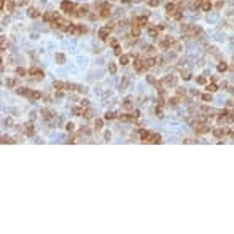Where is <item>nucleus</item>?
Returning a JSON list of instances; mask_svg holds the SVG:
<instances>
[{
	"mask_svg": "<svg viewBox=\"0 0 234 234\" xmlns=\"http://www.w3.org/2000/svg\"><path fill=\"white\" fill-rule=\"evenodd\" d=\"M61 10L65 11L67 14H72V13H73V10H75V5L72 3V2H69V0H64V2L61 3Z\"/></svg>",
	"mask_w": 234,
	"mask_h": 234,
	"instance_id": "1",
	"label": "nucleus"
},
{
	"mask_svg": "<svg viewBox=\"0 0 234 234\" xmlns=\"http://www.w3.org/2000/svg\"><path fill=\"white\" fill-rule=\"evenodd\" d=\"M108 16H110V5L108 3H104L100 7V18H104V19H105V18H108Z\"/></svg>",
	"mask_w": 234,
	"mask_h": 234,
	"instance_id": "2",
	"label": "nucleus"
},
{
	"mask_svg": "<svg viewBox=\"0 0 234 234\" xmlns=\"http://www.w3.org/2000/svg\"><path fill=\"white\" fill-rule=\"evenodd\" d=\"M196 131H197V132H199V134H207L209 132V131H210V126H207V124H204V123H197L196 124Z\"/></svg>",
	"mask_w": 234,
	"mask_h": 234,
	"instance_id": "3",
	"label": "nucleus"
},
{
	"mask_svg": "<svg viewBox=\"0 0 234 234\" xmlns=\"http://www.w3.org/2000/svg\"><path fill=\"white\" fill-rule=\"evenodd\" d=\"M134 69L135 72H143V69H145V61H142V59H135L134 61Z\"/></svg>",
	"mask_w": 234,
	"mask_h": 234,
	"instance_id": "4",
	"label": "nucleus"
},
{
	"mask_svg": "<svg viewBox=\"0 0 234 234\" xmlns=\"http://www.w3.org/2000/svg\"><path fill=\"white\" fill-rule=\"evenodd\" d=\"M29 75H30V76H34V78H37V80H40V78L43 76V72H41L40 69H35V67H32L30 70H29Z\"/></svg>",
	"mask_w": 234,
	"mask_h": 234,
	"instance_id": "5",
	"label": "nucleus"
},
{
	"mask_svg": "<svg viewBox=\"0 0 234 234\" xmlns=\"http://www.w3.org/2000/svg\"><path fill=\"white\" fill-rule=\"evenodd\" d=\"M139 137H140L143 142H148L150 137H151V132H148V131H145V129H140L139 131Z\"/></svg>",
	"mask_w": 234,
	"mask_h": 234,
	"instance_id": "6",
	"label": "nucleus"
},
{
	"mask_svg": "<svg viewBox=\"0 0 234 234\" xmlns=\"http://www.w3.org/2000/svg\"><path fill=\"white\" fill-rule=\"evenodd\" d=\"M24 134H26L27 137H32L34 135V124H30V123L24 124Z\"/></svg>",
	"mask_w": 234,
	"mask_h": 234,
	"instance_id": "7",
	"label": "nucleus"
},
{
	"mask_svg": "<svg viewBox=\"0 0 234 234\" xmlns=\"http://www.w3.org/2000/svg\"><path fill=\"white\" fill-rule=\"evenodd\" d=\"M132 22L137 24V26H147V24H148V19H147V16H140V18H135Z\"/></svg>",
	"mask_w": 234,
	"mask_h": 234,
	"instance_id": "8",
	"label": "nucleus"
},
{
	"mask_svg": "<svg viewBox=\"0 0 234 234\" xmlns=\"http://www.w3.org/2000/svg\"><path fill=\"white\" fill-rule=\"evenodd\" d=\"M163 83H166L167 86H175V83H177V80H175V76H170V75H167L164 80H163Z\"/></svg>",
	"mask_w": 234,
	"mask_h": 234,
	"instance_id": "9",
	"label": "nucleus"
},
{
	"mask_svg": "<svg viewBox=\"0 0 234 234\" xmlns=\"http://www.w3.org/2000/svg\"><path fill=\"white\" fill-rule=\"evenodd\" d=\"M108 34H110V27H108V26L99 29V37H100V38H107V37H108Z\"/></svg>",
	"mask_w": 234,
	"mask_h": 234,
	"instance_id": "10",
	"label": "nucleus"
},
{
	"mask_svg": "<svg viewBox=\"0 0 234 234\" xmlns=\"http://www.w3.org/2000/svg\"><path fill=\"white\" fill-rule=\"evenodd\" d=\"M131 34H132V37H139L140 35V26H137V24H132V27H131Z\"/></svg>",
	"mask_w": 234,
	"mask_h": 234,
	"instance_id": "11",
	"label": "nucleus"
},
{
	"mask_svg": "<svg viewBox=\"0 0 234 234\" xmlns=\"http://www.w3.org/2000/svg\"><path fill=\"white\" fill-rule=\"evenodd\" d=\"M199 8H201L202 11H210V8H212V3L209 2V0H206V2H202V3L199 5Z\"/></svg>",
	"mask_w": 234,
	"mask_h": 234,
	"instance_id": "12",
	"label": "nucleus"
},
{
	"mask_svg": "<svg viewBox=\"0 0 234 234\" xmlns=\"http://www.w3.org/2000/svg\"><path fill=\"white\" fill-rule=\"evenodd\" d=\"M129 56L128 54H121V56H119V64H121V65H128L129 64Z\"/></svg>",
	"mask_w": 234,
	"mask_h": 234,
	"instance_id": "13",
	"label": "nucleus"
},
{
	"mask_svg": "<svg viewBox=\"0 0 234 234\" xmlns=\"http://www.w3.org/2000/svg\"><path fill=\"white\" fill-rule=\"evenodd\" d=\"M150 143H159L161 142V135L159 134H151V137H150Z\"/></svg>",
	"mask_w": 234,
	"mask_h": 234,
	"instance_id": "14",
	"label": "nucleus"
},
{
	"mask_svg": "<svg viewBox=\"0 0 234 234\" xmlns=\"http://www.w3.org/2000/svg\"><path fill=\"white\" fill-rule=\"evenodd\" d=\"M166 10H167V13H169V14L172 16V14H174V13H175V11H177V7H175V5H174V3H167Z\"/></svg>",
	"mask_w": 234,
	"mask_h": 234,
	"instance_id": "15",
	"label": "nucleus"
},
{
	"mask_svg": "<svg viewBox=\"0 0 234 234\" xmlns=\"http://www.w3.org/2000/svg\"><path fill=\"white\" fill-rule=\"evenodd\" d=\"M27 14L30 16V18H38V16H40V13H38V10H37V8H29Z\"/></svg>",
	"mask_w": 234,
	"mask_h": 234,
	"instance_id": "16",
	"label": "nucleus"
},
{
	"mask_svg": "<svg viewBox=\"0 0 234 234\" xmlns=\"http://www.w3.org/2000/svg\"><path fill=\"white\" fill-rule=\"evenodd\" d=\"M41 116H43L45 119H51V118H53V112H50V110L43 108V110H41Z\"/></svg>",
	"mask_w": 234,
	"mask_h": 234,
	"instance_id": "17",
	"label": "nucleus"
},
{
	"mask_svg": "<svg viewBox=\"0 0 234 234\" xmlns=\"http://www.w3.org/2000/svg\"><path fill=\"white\" fill-rule=\"evenodd\" d=\"M64 86H65V85H64L62 81H54V83H53V88H54L56 91H62Z\"/></svg>",
	"mask_w": 234,
	"mask_h": 234,
	"instance_id": "18",
	"label": "nucleus"
},
{
	"mask_svg": "<svg viewBox=\"0 0 234 234\" xmlns=\"http://www.w3.org/2000/svg\"><path fill=\"white\" fill-rule=\"evenodd\" d=\"M75 14L76 16H85V14H88V7H80Z\"/></svg>",
	"mask_w": 234,
	"mask_h": 234,
	"instance_id": "19",
	"label": "nucleus"
},
{
	"mask_svg": "<svg viewBox=\"0 0 234 234\" xmlns=\"http://www.w3.org/2000/svg\"><path fill=\"white\" fill-rule=\"evenodd\" d=\"M72 112H73L75 116H80V115H83V112H85V110H83V107H73Z\"/></svg>",
	"mask_w": 234,
	"mask_h": 234,
	"instance_id": "20",
	"label": "nucleus"
},
{
	"mask_svg": "<svg viewBox=\"0 0 234 234\" xmlns=\"http://www.w3.org/2000/svg\"><path fill=\"white\" fill-rule=\"evenodd\" d=\"M158 62H156V59H153V57H148L147 61H145V67H153V65H156Z\"/></svg>",
	"mask_w": 234,
	"mask_h": 234,
	"instance_id": "21",
	"label": "nucleus"
},
{
	"mask_svg": "<svg viewBox=\"0 0 234 234\" xmlns=\"http://www.w3.org/2000/svg\"><path fill=\"white\" fill-rule=\"evenodd\" d=\"M29 97L34 99V100H38V99L41 97V92H38V91H32L30 94H29Z\"/></svg>",
	"mask_w": 234,
	"mask_h": 234,
	"instance_id": "22",
	"label": "nucleus"
},
{
	"mask_svg": "<svg viewBox=\"0 0 234 234\" xmlns=\"http://www.w3.org/2000/svg\"><path fill=\"white\" fill-rule=\"evenodd\" d=\"M102 124H104V123H102V119H94V129L96 131H99V129H102Z\"/></svg>",
	"mask_w": 234,
	"mask_h": 234,
	"instance_id": "23",
	"label": "nucleus"
},
{
	"mask_svg": "<svg viewBox=\"0 0 234 234\" xmlns=\"http://www.w3.org/2000/svg\"><path fill=\"white\" fill-rule=\"evenodd\" d=\"M83 116H85L86 119L92 118V110H91V108H85V112H83Z\"/></svg>",
	"mask_w": 234,
	"mask_h": 234,
	"instance_id": "24",
	"label": "nucleus"
},
{
	"mask_svg": "<svg viewBox=\"0 0 234 234\" xmlns=\"http://www.w3.org/2000/svg\"><path fill=\"white\" fill-rule=\"evenodd\" d=\"M223 134H225V131H223V129H215V131H213V137H217V139L223 137Z\"/></svg>",
	"mask_w": 234,
	"mask_h": 234,
	"instance_id": "25",
	"label": "nucleus"
},
{
	"mask_svg": "<svg viewBox=\"0 0 234 234\" xmlns=\"http://www.w3.org/2000/svg\"><path fill=\"white\" fill-rule=\"evenodd\" d=\"M217 69H218V72H226L228 70V64L226 62H220Z\"/></svg>",
	"mask_w": 234,
	"mask_h": 234,
	"instance_id": "26",
	"label": "nucleus"
},
{
	"mask_svg": "<svg viewBox=\"0 0 234 234\" xmlns=\"http://www.w3.org/2000/svg\"><path fill=\"white\" fill-rule=\"evenodd\" d=\"M76 88H78V86H76V85H73V83H67V85L64 86V89H67V91H75Z\"/></svg>",
	"mask_w": 234,
	"mask_h": 234,
	"instance_id": "27",
	"label": "nucleus"
},
{
	"mask_svg": "<svg viewBox=\"0 0 234 234\" xmlns=\"http://www.w3.org/2000/svg\"><path fill=\"white\" fill-rule=\"evenodd\" d=\"M108 72H110V75H115L116 73V65L113 64V62L108 64Z\"/></svg>",
	"mask_w": 234,
	"mask_h": 234,
	"instance_id": "28",
	"label": "nucleus"
},
{
	"mask_svg": "<svg viewBox=\"0 0 234 234\" xmlns=\"http://www.w3.org/2000/svg\"><path fill=\"white\" fill-rule=\"evenodd\" d=\"M56 61H57V64H64L65 56L62 54V53H59V54H56Z\"/></svg>",
	"mask_w": 234,
	"mask_h": 234,
	"instance_id": "29",
	"label": "nucleus"
},
{
	"mask_svg": "<svg viewBox=\"0 0 234 234\" xmlns=\"http://www.w3.org/2000/svg\"><path fill=\"white\" fill-rule=\"evenodd\" d=\"M217 89H218V86L215 85V83H212V85H207V91H209V92H215Z\"/></svg>",
	"mask_w": 234,
	"mask_h": 234,
	"instance_id": "30",
	"label": "nucleus"
},
{
	"mask_svg": "<svg viewBox=\"0 0 234 234\" xmlns=\"http://www.w3.org/2000/svg\"><path fill=\"white\" fill-rule=\"evenodd\" d=\"M115 116H116V115H115V113H113V112H107L105 115H104V118H105V119H113Z\"/></svg>",
	"mask_w": 234,
	"mask_h": 234,
	"instance_id": "31",
	"label": "nucleus"
},
{
	"mask_svg": "<svg viewBox=\"0 0 234 234\" xmlns=\"http://www.w3.org/2000/svg\"><path fill=\"white\" fill-rule=\"evenodd\" d=\"M129 100H131V99H126V100H124V104H123V107H124V108H128V110L132 108V104H131Z\"/></svg>",
	"mask_w": 234,
	"mask_h": 234,
	"instance_id": "32",
	"label": "nucleus"
},
{
	"mask_svg": "<svg viewBox=\"0 0 234 234\" xmlns=\"http://www.w3.org/2000/svg\"><path fill=\"white\" fill-rule=\"evenodd\" d=\"M16 92H18V94H27V96L30 94V92H29L26 88H18V89H16Z\"/></svg>",
	"mask_w": 234,
	"mask_h": 234,
	"instance_id": "33",
	"label": "nucleus"
},
{
	"mask_svg": "<svg viewBox=\"0 0 234 234\" xmlns=\"http://www.w3.org/2000/svg\"><path fill=\"white\" fill-rule=\"evenodd\" d=\"M158 30H159L158 27H156V29H150V30H148V34L151 35V37H158Z\"/></svg>",
	"mask_w": 234,
	"mask_h": 234,
	"instance_id": "34",
	"label": "nucleus"
},
{
	"mask_svg": "<svg viewBox=\"0 0 234 234\" xmlns=\"http://www.w3.org/2000/svg\"><path fill=\"white\" fill-rule=\"evenodd\" d=\"M7 86L8 88H14L16 86V81L13 80V78H10V80H7Z\"/></svg>",
	"mask_w": 234,
	"mask_h": 234,
	"instance_id": "35",
	"label": "nucleus"
},
{
	"mask_svg": "<svg viewBox=\"0 0 234 234\" xmlns=\"http://www.w3.org/2000/svg\"><path fill=\"white\" fill-rule=\"evenodd\" d=\"M174 50H175V51H182V43H180V41H174Z\"/></svg>",
	"mask_w": 234,
	"mask_h": 234,
	"instance_id": "36",
	"label": "nucleus"
},
{
	"mask_svg": "<svg viewBox=\"0 0 234 234\" xmlns=\"http://www.w3.org/2000/svg\"><path fill=\"white\" fill-rule=\"evenodd\" d=\"M16 140L10 139V137H2V143H14Z\"/></svg>",
	"mask_w": 234,
	"mask_h": 234,
	"instance_id": "37",
	"label": "nucleus"
},
{
	"mask_svg": "<svg viewBox=\"0 0 234 234\" xmlns=\"http://www.w3.org/2000/svg\"><path fill=\"white\" fill-rule=\"evenodd\" d=\"M80 105L83 107V108H89V102H88V99H83V100L80 102Z\"/></svg>",
	"mask_w": 234,
	"mask_h": 234,
	"instance_id": "38",
	"label": "nucleus"
},
{
	"mask_svg": "<svg viewBox=\"0 0 234 234\" xmlns=\"http://www.w3.org/2000/svg\"><path fill=\"white\" fill-rule=\"evenodd\" d=\"M65 129H67L69 132H72V131L75 129V124L73 123H67V124H65Z\"/></svg>",
	"mask_w": 234,
	"mask_h": 234,
	"instance_id": "39",
	"label": "nucleus"
},
{
	"mask_svg": "<svg viewBox=\"0 0 234 234\" xmlns=\"http://www.w3.org/2000/svg\"><path fill=\"white\" fill-rule=\"evenodd\" d=\"M16 73L19 75V76H24L26 75V69H22V67H18V70H16Z\"/></svg>",
	"mask_w": 234,
	"mask_h": 234,
	"instance_id": "40",
	"label": "nucleus"
},
{
	"mask_svg": "<svg viewBox=\"0 0 234 234\" xmlns=\"http://www.w3.org/2000/svg\"><path fill=\"white\" fill-rule=\"evenodd\" d=\"M119 119H121V121H129V119H134V118L129 116V115H119Z\"/></svg>",
	"mask_w": 234,
	"mask_h": 234,
	"instance_id": "41",
	"label": "nucleus"
},
{
	"mask_svg": "<svg viewBox=\"0 0 234 234\" xmlns=\"http://www.w3.org/2000/svg\"><path fill=\"white\" fill-rule=\"evenodd\" d=\"M154 115L161 118V116H163V115H164V113H163V108H161V107H158V108H156V110H154Z\"/></svg>",
	"mask_w": 234,
	"mask_h": 234,
	"instance_id": "42",
	"label": "nucleus"
},
{
	"mask_svg": "<svg viewBox=\"0 0 234 234\" xmlns=\"http://www.w3.org/2000/svg\"><path fill=\"white\" fill-rule=\"evenodd\" d=\"M143 50H145V53H153V51H154V46H151V45H147L145 48H143Z\"/></svg>",
	"mask_w": 234,
	"mask_h": 234,
	"instance_id": "43",
	"label": "nucleus"
},
{
	"mask_svg": "<svg viewBox=\"0 0 234 234\" xmlns=\"http://www.w3.org/2000/svg\"><path fill=\"white\" fill-rule=\"evenodd\" d=\"M202 99L206 102H210L212 100V94H202Z\"/></svg>",
	"mask_w": 234,
	"mask_h": 234,
	"instance_id": "44",
	"label": "nucleus"
},
{
	"mask_svg": "<svg viewBox=\"0 0 234 234\" xmlns=\"http://www.w3.org/2000/svg\"><path fill=\"white\" fill-rule=\"evenodd\" d=\"M148 5H150V7H158V5H159V0H150Z\"/></svg>",
	"mask_w": 234,
	"mask_h": 234,
	"instance_id": "45",
	"label": "nucleus"
},
{
	"mask_svg": "<svg viewBox=\"0 0 234 234\" xmlns=\"http://www.w3.org/2000/svg\"><path fill=\"white\" fill-rule=\"evenodd\" d=\"M182 78H183V80H190V78H191V73H190V72H183V73H182Z\"/></svg>",
	"mask_w": 234,
	"mask_h": 234,
	"instance_id": "46",
	"label": "nucleus"
},
{
	"mask_svg": "<svg viewBox=\"0 0 234 234\" xmlns=\"http://www.w3.org/2000/svg\"><path fill=\"white\" fill-rule=\"evenodd\" d=\"M169 102H170V105H177L178 102H180V99H178V97H172Z\"/></svg>",
	"mask_w": 234,
	"mask_h": 234,
	"instance_id": "47",
	"label": "nucleus"
},
{
	"mask_svg": "<svg viewBox=\"0 0 234 234\" xmlns=\"http://www.w3.org/2000/svg\"><path fill=\"white\" fill-rule=\"evenodd\" d=\"M5 124H7L8 128H11V126H13V118H7L5 119Z\"/></svg>",
	"mask_w": 234,
	"mask_h": 234,
	"instance_id": "48",
	"label": "nucleus"
},
{
	"mask_svg": "<svg viewBox=\"0 0 234 234\" xmlns=\"http://www.w3.org/2000/svg\"><path fill=\"white\" fill-rule=\"evenodd\" d=\"M206 76H199V78H197V83H199V85H206Z\"/></svg>",
	"mask_w": 234,
	"mask_h": 234,
	"instance_id": "49",
	"label": "nucleus"
},
{
	"mask_svg": "<svg viewBox=\"0 0 234 234\" xmlns=\"http://www.w3.org/2000/svg\"><path fill=\"white\" fill-rule=\"evenodd\" d=\"M182 13H180V11H175V13H174V18H175V19H182Z\"/></svg>",
	"mask_w": 234,
	"mask_h": 234,
	"instance_id": "50",
	"label": "nucleus"
},
{
	"mask_svg": "<svg viewBox=\"0 0 234 234\" xmlns=\"http://www.w3.org/2000/svg\"><path fill=\"white\" fill-rule=\"evenodd\" d=\"M115 54L121 56V48H119V46H115Z\"/></svg>",
	"mask_w": 234,
	"mask_h": 234,
	"instance_id": "51",
	"label": "nucleus"
},
{
	"mask_svg": "<svg viewBox=\"0 0 234 234\" xmlns=\"http://www.w3.org/2000/svg\"><path fill=\"white\" fill-rule=\"evenodd\" d=\"M104 137H105V140H108V139H110V137H112V134L108 132V131H107V132L104 134Z\"/></svg>",
	"mask_w": 234,
	"mask_h": 234,
	"instance_id": "52",
	"label": "nucleus"
},
{
	"mask_svg": "<svg viewBox=\"0 0 234 234\" xmlns=\"http://www.w3.org/2000/svg\"><path fill=\"white\" fill-rule=\"evenodd\" d=\"M177 94H178V96H183V94H185V91H183L182 88H178V89H177Z\"/></svg>",
	"mask_w": 234,
	"mask_h": 234,
	"instance_id": "53",
	"label": "nucleus"
},
{
	"mask_svg": "<svg viewBox=\"0 0 234 234\" xmlns=\"http://www.w3.org/2000/svg\"><path fill=\"white\" fill-rule=\"evenodd\" d=\"M86 91V88H83V86H78V92H85Z\"/></svg>",
	"mask_w": 234,
	"mask_h": 234,
	"instance_id": "54",
	"label": "nucleus"
},
{
	"mask_svg": "<svg viewBox=\"0 0 234 234\" xmlns=\"http://www.w3.org/2000/svg\"><path fill=\"white\" fill-rule=\"evenodd\" d=\"M18 3H19V5H26L27 0H18Z\"/></svg>",
	"mask_w": 234,
	"mask_h": 234,
	"instance_id": "55",
	"label": "nucleus"
},
{
	"mask_svg": "<svg viewBox=\"0 0 234 234\" xmlns=\"http://www.w3.org/2000/svg\"><path fill=\"white\" fill-rule=\"evenodd\" d=\"M158 104H159V105H163V104H164V99H163V97H159V99H158Z\"/></svg>",
	"mask_w": 234,
	"mask_h": 234,
	"instance_id": "56",
	"label": "nucleus"
},
{
	"mask_svg": "<svg viewBox=\"0 0 234 234\" xmlns=\"http://www.w3.org/2000/svg\"><path fill=\"white\" fill-rule=\"evenodd\" d=\"M124 2H131V0H124Z\"/></svg>",
	"mask_w": 234,
	"mask_h": 234,
	"instance_id": "57",
	"label": "nucleus"
}]
</instances>
